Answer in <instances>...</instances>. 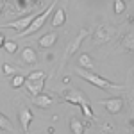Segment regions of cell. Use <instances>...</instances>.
<instances>
[{
    "label": "cell",
    "instance_id": "6",
    "mask_svg": "<svg viewBox=\"0 0 134 134\" xmlns=\"http://www.w3.org/2000/svg\"><path fill=\"white\" fill-rule=\"evenodd\" d=\"M40 13H31V14H23L21 18H18V20H14V21H7V23H4L2 27L4 29H14V31H18L21 34L23 31H27L29 29V25L32 23V20L38 16Z\"/></svg>",
    "mask_w": 134,
    "mask_h": 134
},
{
    "label": "cell",
    "instance_id": "7",
    "mask_svg": "<svg viewBox=\"0 0 134 134\" xmlns=\"http://www.w3.org/2000/svg\"><path fill=\"white\" fill-rule=\"evenodd\" d=\"M98 105H102L107 113L118 114V113H122V109H124V98H122V97L105 98V100H100V102H98Z\"/></svg>",
    "mask_w": 134,
    "mask_h": 134
},
{
    "label": "cell",
    "instance_id": "20",
    "mask_svg": "<svg viewBox=\"0 0 134 134\" xmlns=\"http://www.w3.org/2000/svg\"><path fill=\"white\" fill-rule=\"evenodd\" d=\"M125 2L124 0H113V11H114V14H122L125 11Z\"/></svg>",
    "mask_w": 134,
    "mask_h": 134
},
{
    "label": "cell",
    "instance_id": "27",
    "mask_svg": "<svg viewBox=\"0 0 134 134\" xmlns=\"http://www.w3.org/2000/svg\"><path fill=\"white\" fill-rule=\"evenodd\" d=\"M129 127H131V131H132V134H134V120H129Z\"/></svg>",
    "mask_w": 134,
    "mask_h": 134
},
{
    "label": "cell",
    "instance_id": "16",
    "mask_svg": "<svg viewBox=\"0 0 134 134\" xmlns=\"http://www.w3.org/2000/svg\"><path fill=\"white\" fill-rule=\"evenodd\" d=\"M120 48H124L127 52H134V32H127L124 36V40L120 41Z\"/></svg>",
    "mask_w": 134,
    "mask_h": 134
},
{
    "label": "cell",
    "instance_id": "8",
    "mask_svg": "<svg viewBox=\"0 0 134 134\" xmlns=\"http://www.w3.org/2000/svg\"><path fill=\"white\" fill-rule=\"evenodd\" d=\"M32 111L29 109V107H25V105H21L20 107V113H18V120H20V125L21 129H23V132L27 134L29 132V125L32 124Z\"/></svg>",
    "mask_w": 134,
    "mask_h": 134
},
{
    "label": "cell",
    "instance_id": "10",
    "mask_svg": "<svg viewBox=\"0 0 134 134\" xmlns=\"http://www.w3.org/2000/svg\"><path fill=\"white\" fill-rule=\"evenodd\" d=\"M32 104L38 105L40 109H48L52 104H54V98H52L48 93H40V95L32 97Z\"/></svg>",
    "mask_w": 134,
    "mask_h": 134
},
{
    "label": "cell",
    "instance_id": "23",
    "mask_svg": "<svg viewBox=\"0 0 134 134\" xmlns=\"http://www.w3.org/2000/svg\"><path fill=\"white\" fill-rule=\"evenodd\" d=\"M4 48H5V52H7V54H14V52L18 50L16 41H11V40H5V43H4Z\"/></svg>",
    "mask_w": 134,
    "mask_h": 134
},
{
    "label": "cell",
    "instance_id": "17",
    "mask_svg": "<svg viewBox=\"0 0 134 134\" xmlns=\"http://www.w3.org/2000/svg\"><path fill=\"white\" fill-rule=\"evenodd\" d=\"M93 66H95V63H93L90 54H81L79 55V68H84V70H90L91 72Z\"/></svg>",
    "mask_w": 134,
    "mask_h": 134
},
{
    "label": "cell",
    "instance_id": "12",
    "mask_svg": "<svg viewBox=\"0 0 134 134\" xmlns=\"http://www.w3.org/2000/svg\"><path fill=\"white\" fill-rule=\"evenodd\" d=\"M66 23V9L64 5L57 7V11L52 13V27H63Z\"/></svg>",
    "mask_w": 134,
    "mask_h": 134
},
{
    "label": "cell",
    "instance_id": "2",
    "mask_svg": "<svg viewBox=\"0 0 134 134\" xmlns=\"http://www.w3.org/2000/svg\"><path fill=\"white\" fill-rule=\"evenodd\" d=\"M75 73H77L79 77H82L84 81H88V82H91L93 86H97V88H100V90H105V91L122 90V88H124L122 84H114V82H111V81H107L105 77H100V75L90 72V70H84V68H75Z\"/></svg>",
    "mask_w": 134,
    "mask_h": 134
},
{
    "label": "cell",
    "instance_id": "19",
    "mask_svg": "<svg viewBox=\"0 0 134 134\" xmlns=\"http://www.w3.org/2000/svg\"><path fill=\"white\" fill-rule=\"evenodd\" d=\"M2 72H4L5 77H9V75H18V73H20V68L13 66L9 63H4V64H2Z\"/></svg>",
    "mask_w": 134,
    "mask_h": 134
},
{
    "label": "cell",
    "instance_id": "9",
    "mask_svg": "<svg viewBox=\"0 0 134 134\" xmlns=\"http://www.w3.org/2000/svg\"><path fill=\"white\" fill-rule=\"evenodd\" d=\"M45 82H47V77H43V79H38V81H25V88H27V91L31 93L32 97H36V95L43 93Z\"/></svg>",
    "mask_w": 134,
    "mask_h": 134
},
{
    "label": "cell",
    "instance_id": "28",
    "mask_svg": "<svg viewBox=\"0 0 134 134\" xmlns=\"http://www.w3.org/2000/svg\"><path fill=\"white\" fill-rule=\"evenodd\" d=\"M131 21H134V16H132V18H131Z\"/></svg>",
    "mask_w": 134,
    "mask_h": 134
},
{
    "label": "cell",
    "instance_id": "22",
    "mask_svg": "<svg viewBox=\"0 0 134 134\" xmlns=\"http://www.w3.org/2000/svg\"><path fill=\"white\" fill-rule=\"evenodd\" d=\"M43 77H47V73L41 72V70H36V72H31L27 77H25V81H38V79H43Z\"/></svg>",
    "mask_w": 134,
    "mask_h": 134
},
{
    "label": "cell",
    "instance_id": "18",
    "mask_svg": "<svg viewBox=\"0 0 134 134\" xmlns=\"http://www.w3.org/2000/svg\"><path fill=\"white\" fill-rule=\"evenodd\" d=\"M0 131H5V132H14V127H13V124H11V120L4 113H0Z\"/></svg>",
    "mask_w": 134,
    "mask_h": 134
},
{
    "label": "cell",
    "instance_id": "11",
    "mask_svg": "<svg viewBox=\"0 0 134 134\" xmlns=\"http://www.w3.org/2000/svg\"><path fill=\"white\" fill-rule=\"evenodd\" d=\"M90 127V122H84L79 116H72L70 118V129H72V134H84V131Z\"/></svg>",
    "mask_w": 134,
    "mask_h": 134
},
{
    "label": "cell",
    "instance_id": "14",
    "mask_svg": "<svg viewBox=\"0 0 134 134\" xmlns=\"http://www.w3.org/2000/svg\"><path fill=\"white\" fill-rule=\"evenodd\" d=\"M55 41H57V34L55 32H47V34H43L41 38L38 40V45L41 48H50Z\"/></svg>",
    "mask_w": 134,
    "mask_h": 134
},
{
    "label": "cell",
    "instance_id": "15",
    "mask_svg": "<svg viewBox=\"0 0 134 134\" xmlns=\"http://www.w3.org/2000/svg\"><path fill=\"white\" fill-rule=\"evenodd\" d=\"M31 7H34V5H31V0H14L13 2V13H18V14L29 13Z\"/></svg>",
    "mask_w": 134,
    "mask_h": 134
},
{
    "label": "cell",
    "instance_id": "3",
    "mask_svg": "<svg viewBox=\"0 0 134 134\" xmlns=\"http://www.w3.org/2000/svg\"><path fill=\"white\" fill-rule=\"evenodd\" d=\"M57 2H59V0H54L50 5H47V9L41 11V13H40V14H38L34 20H32V23L29 25V29H27V31H23L21 34H18V38H25V36H31V34H34L36 31H40L43 25H45V21H47V20H48V18L52 16V13H54V7L57 5Z\"/></svg>",
    "mask_w": 134,
    "mask_h": 134
},
{
    "label": "cell",
    "instance_id": "21",
    "mask_svg": "<svg viewBox=\"0 0 134 134\" xmlns=\"http://www.w3.org/2000/svg\"><path fill=\"white\" fill-rule=\"evenodd\" d=\"M23 84H25V77H23V75H14V77L11 79V86H13L14 90H16V88H21Z\"/></svg>",
    "mask_w": 134,
    "mask_h": 134
},
{
    "label": "cell",
    "instance_id": "1",
    "mask_svg": "<svg viewBox=\"0 0 134 134\" xmlns=\"http://www.w3.org/2000/svg\"><path fill=\"white\" fill-rule=\"evenodd\" d=\"M59 95H61L63 102L72 104V105H79L81 111H82V114L88 118V120H97V116H95V113H93L91 105H90V100L86 98V95H84L81 90H77V88H68V90H61Z\"/></svg>",
    "mask_w": 134,
    "mask_h": 134
},
{
    "label": "cell",
    "instance_id": "25",
    "mask_svg": "<svg viewBox=\"0 0 134 134\" xmlns=\"http://www.w3.org/2000/svg\"><path fill=\"white\" fill-rule=\"evenodd\" d=\"M4 43H5V36L0 32V48H4Z\"/></svg>",
    "mask_w": 134,
    "mask_h": 134
},
{
    "label": "cell",
    "instance_id": "26",
    "mask_svg": "<svg viewBox=\"0 0 134 134\" xmlns=\"http://www.w3.org/2000/svg\"><path fill=\"white\" fill-rule=\"evenodd\" d=\"M5 5H7V4H5L4 0H0V14H2V11H4V7H5Z\"/></svg>",
    "mask_w": 134,
    "mask_h": 134
},
{
    "label": "cell",
    "instance_id": "13",
    "mask_svg": "<svg viewBox=\"0 0 134 134\" xmlns=\"http://www.w3.org/2000/svg\"><path fill=\"white\" fill-rule=\"evenodd\" d=\"M21 63H25V64H36L38 63V52L34 50L32 47H25L23 52H21Z\"/></svg>",
    "mask_w": 134,
    "mask_h": 134
},
{
    "label": "cell",
    "instance_id": "4",
    "mask_svg": "<svg viewBox=\"0 0 134 134\" xmlns=\"http://www.w3.org/2000/svg\"><path fill=\"white\" fill-rule=\"evenodd\" d=\"M90 34H91V32H90V29H81V31H79V34H77V36L73 38L72 41H70L68 45H66V50H64V55H63L61 68L64 66V64H66V63H68V59L72 57L73 54H75V52L79 50V47L82 45V41L86 40V38H88V36H90Z\"/></svg>",
    "mask_w": 134,
    "mask_h": 134
},
{
    "label": "cell",
    "instance_id": "5",
    "mask_svg": "<svg viewBox=\"0 0 134 134\" xmlns=\"http://www.w3.org/2000/svg\"><path fill=\"white\" fill-rule=\"evenodd\" d=\"M114 34H116L114 27L107 25V23H102V25L97 27V31L93 32V45H104V43L109 41Z\"/></svg>",
    "mask_w": 134,
    "mask_h": 134
},
{
    "label": "cell",
    "instance_id": "24",
    "mask_svg": "<svg viewBox=\"0 0 134 134\" xmlns=\"http://www.w3.org/2000/svg\"><path fill=\"white\" fill-rule=\"evenodd\" d=\"M114 131V125L111 124V122H105V124L102 125V129H100V134H111Z\"/></svg>",
    "mask_w": 134,
    "mask_h": 134
}]
</instances>
